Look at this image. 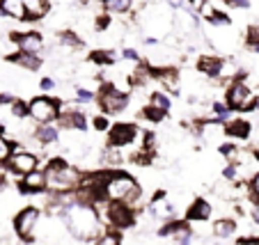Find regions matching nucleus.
Here are the masks:
<instances>
[{
    "label": "nucleus",
    "instance_id": "obj_50",
    "mask_svg": "<svg viewBox=\"0 0 259 245\" xmlns=\"http://www.w3.org/2000/svg\"><path fill=\"white\" fill-rule=\"evenodd\" d=\"M252 220L259 225V202H257V204H254V209H252Z\"/></svg>",
    "mask_w": 259,
    "mask_h": 245
},
{
    "label": "nucleus",
    "instance_id": "obj_41",
    "mask_svg": "<svg viewBox=\"0 0 259 245\" xmlns=\"http://www.w3.org/2000/svg\"><path fill=\"white\" fill-rule=\"evenodd\" d=\"M108 25H110V14H99L97 16V21H94V30H106Z\"/></svg>",
    "mask_w": 259,
    "mask_h": 245
},
{
    "label": "nucleus",
    "instance_id": "obj_2",
    "mask_svg": "<svg viewBox=\"0 0 259 245\" xmlns=\"http://www.w3.org/2000/svg\"><path fill=\"white\" fill-rule=\"evenodd\" d=\"M106 202H122V204L136 206L142 197V188L138 181L122 170H108V179L103 183Z\"/></svg>",
    "mask_w": 259,
    "mask_h": 245
},
{
    "label": "nucleus",
    "instance_id": "obj_48",
    "mask_svg": "<svg viewBox=\"0 0 259 245\" xmlns=\"http://www.w3.org/2000/svg\"><path fill=\"white\" fill-rule=\"evenodd\" d=\"M167 5L175 7V10H181V7H184V0H167Z\"/></svg>",
    "mask_w": 259,
    "mask_h": 245
},
{
    "label": "nucleus",
    "instance_id": "obj_8",
    "mask_svg": "<svg viewBox=\"0 0 259 245\" xmlns=\"http://www.w3.org/2000/svg\"><path fill=\"white\" fill-rule=\"evenodd\" d=\"M41 220V211L37 206H23L19 213L14 216V234L19 236L21 240L30 243L34 236V229Z\"/></svg>",
    "mask_w": 259,
    "mask_h": 245
},
{
    "label": "nucleus",
    "instance_id": "obj_28",
    "mask_svg": "<svg viewBox=\"0 0 259 245\" xmlns=\"http://www.w3.org/2000/svg\"><path fill=\"white\" fill-rule=\"evenodd\" d=\"M218 149H220V154H223V158H227V163H236L241 156V149L232 142H223Z\"/></svg>",
    "mask_w": 259,
    "mask_h": 245
},
{
    "label": "nucleus",
    "instance_id": "obj_47",
    "mask_svg": "<svg viewBox=\"0 0 259 245\" xmlns=\"http://www.w3.org/2000/svg\"><path fill=\"white\" fill-rule=\"evenodd\" d=\"M3 103H10V106H12V103H14V96H12V94H7V92H3V94H0V106H3Z\"/></svg>",
    "mask_w": 259,
    "mask_h": 245
},
{
    "label": "nucleus",
    "instance_id": "obj_3",
    "mask_svg": "<svg viewBox=\"0 0 259 245\" xmlns=\"http://www.w3.org/2000/svg\"><path fill=\"white\" fill-rule=\"evenodd\" d=\"M99 218H103L110 231H124L131 229L136 225V209L128 204H122V202H106V209L103 211H97Z\"/></svg>",
    "mask_w": 259,
    "mask_h": 245
},
{
    "label": "nucleus",
    "instance_id": "obj_18",
    "mask_svg": "<svg viewBox=\"0 0 259 245\" xmlns=\"http://www.w3.org/2000/svg\"><path fill=\"white\" fill-rule=\"evenodd\" d=\"M28 21H39L51 12V0H21Z\"/></svg>",
    "mask_w": 259,
    "mask_h": 245
},
{
    "label": "nucleus",
    "instance_id": "obj_51",
    "mask_svg": "<svg viewBox=\"0 0 259 245\" xmlns=\"http://www.w3.org/2000/svg\"><path fill=\"white\" fill-rule=\"evenodd\" d=\"M252 110H257V113H259V94L254 96V106H252Z\"/></svg>",
    "mask_w": 259,
    "mask_h": 245
},
{
    "label": "nucleus",
    "instance_id": "obj_42",
    "mask_svg": "<svg viewBox=\"0 0 259 245\" xmlns=\"http://www.w3.org/2000/svg\"><path fill=\"white\" fill-rule=\"evenodd\" d=\"M122 58L128 60V62H138V60H140V55H138L136 48H124L122 51Z\"/></svg>",
    "mask_w": 259,
    "mask_h": 245
},
{
    "label": "nucleus",
    "instance_id": "obj_24",
    "mask_svg": "<svg viewBox=\"0 0 259 245\" xmlns=\"http://www.w3.org/2000/svg\"><path fill=\"white\" fill-rule=\"evenodd\" d=\"M99 3L106 7L108 14H126L133 5V0H99Z\"/></svg>",
    "mask_w": 259,
    "mask_h": 245
},
{
    "label": "nucleus",
    "instance_id": "obj_21",
    "mask_svg": "<svg viewBox=\"0 0 259 245\" xmlns=\"http://www.w3.org/2000/svg\"><path fill=\"white\" fill-rule=\"evenodd\" d=\"M0 14L7 16V19H14V21H28L25 7L21 0H3L0 3Z\"/></svg>",
    "mask_w": 259,
    "mask_h": 245
},
{
    "label": "nucleus",
    "instance_id": "obj_30",
    "mask_svg": "<svg viewBox=\"0 0 259 245\" xmlns=\"http://www.w3.org/2000/svg\"><path fill=\"white\" fill-rule=\"evenodd\" d=\"M94 245H122V238H119L117 231L108 229V231H103L97 240H94Z\"/></svg>",
    "mask_w": 259,
    "mask_h": 245
},
{
    "label": "nucleus",
    "instance_id": "obj_29",
    "mask_svg": "<svg viewBox=\"0 0 259 245\" xmlns=\"http://www.w3.org/2000/svg\"><path fill=\"white\" fill-rule=\"evenodd\" d=\"M165 115H167V113H163V110L154 108V106H145V108H142V117H145L147 122H152V124L163 122V119H165Z\"/></svg>",
    "mask_w": 259,
    "mask_h": 245
},
{
    "label": "nucleus",
    "instance_id": "obj_38",
    "mask_svg": "<svg viewBox=\"0 0 259 245\" xmlns=\"http://www.w3.org/2000/svg\"><path fill=\"white\" fill-rule=\"evenodd\" d=\"M92 126H94V131H108V128H110V119H108L106 115H94Z\"/></svg>",
    "mask_w": 259,
    "mask_h": 245
},
{
    "label": "nucleus",
    "instance_id": "obj_31",
    "mask_svg": "<svg viewBox=\"0 0 259 245\" xmlns=\"http://www.w3.org/2000/svg\"><path fill=\"white\" fill-rule=\"evenodd\" d=\"M119 161H122V156H119V149L108 147L106 152H103V167H117Z\"/></svg>",
    "mask_w": 259,
    "mask_h": 245
},
{
    "label": "nucleus",
    "instance_id": "obj_13",
    "mask_svg": "<svg viewBox=\"0 0 259 245\" xmlns=\"http://www.w3.org/2000/svg\"><path fill=\"white\" fill-rule=\"evenodd\" d=\"M58 126L64 131H76V133H85L88 131V117L83 110L78 108H67L60 113L58 117Z\"/></svg>",
    "mask_w": 259,
    "mask_h": 245
},
{
    "label": "nucleus",
    "instance_id": "obj_40",
    "mask_svg": "<svg viewBox=\"0 0 259 245\" xmlns=\"http://www.w3.org/2000/svg\"><path fill=\"white\" fill-rule=\"evenodd\" d=\"M250 197L254 200V204L259 202V172H254L252 179H250Z\"/></svg>",
    "mask_w": 259,
    "mask_h": 245
},
{
    "label": "nucleus",
    "instance_id": "obj_14",
    "mask_svg": "<svg viewBox=\"0 0 259 245\" xmlns=\"http://www.w3.org/2000/svg\"><path fill=\"white\" fill-rule=\"evenodd\" d=\"M197 71L204 74L206 78H218L225 71V60L218 55H200L197 58Z\"/></svg>",
    "mask_w": 259,
    "mask_h": 245
},
{
    "label": "nucleus",
    "instance_id": "obj_12",
    "mask_svg": "<svg viewBox=\"0 0 259 245\" xmlns=\"http://www.w3.org/2000/svg\"><path fill=\"white\" fill-rule=\"evenodd\" d=\"M16 190H19L21 195H39V192H46V172L37 167L34 172L21 177Z\"/></svg>",
    "mask_w": 259,
    "mask_h": 245
},
{
    "label": "nucleus",
    "instance_id": "obj_9",
    "mask_svg": "<svg viewBox=\"0 0 259 245\" xmlns=\"http://www.w3.org/2000/svg\"><path fill=\"white\" fill-rule=\"evenodd\" d=\"M136 137H138L136 124H131V122L110 124V128H108V147H113V149L128 147V144L136 142Z\"/></svg>",
    "mask_w": 259,
    "mask_h": 245
},
{
    "label": "nucleus",
    "instance_id": "obj_32",
    "mask_svg": "<svg viewBox=\"0 0 259 245\" xmlns=\"http://www.w3.org/2000/svg\"><path fill=\"white\" fill-rule=\"evenodd\" d=\"M245 44H248L250 48L254 51V53H259V25H250V28H248V34H245Z\"/></svg>",
    "mask_w": 259,
    "mask_h": 245
},
{
    "label": "nucleus",
    "instance_id": "obj_1",
    "mask_svg": "<svg viewBox=\"0 0 259 245\" xmlns=\"http://www.w3.org/2000/svg\"><path fill=\"white\" fill-rule=\"evenodd\" d=\"M60 218L64 220L67 229L71 231L73 238L78 240H97L99 236L103 234L101 229V218H99L97 209L90 204H83V202H76L71 200L62 211L58 213Z\"/></svg>",
    "mask_w": 259,
    "mask_h": 245
},
{
    "label": "nucleus",
    "instance_id": "obj_34",
    "mask_svg": "<svg viewBox=\"0 0 259 245\" xmlns=\"http://www.w3.org/2000/svg\"><path fill=\"white\" fill-rule=\"evenodd\" d=\"M12 115H14L16 119H25L28 117V103L21 101V99H14V103H12Z\"/></svg>",
    "mask_w": 259,
    "mask_h": 245
},
{
    "label": "nucleus",
    "instance_id": "obj_27",
    "mask_svg": "<svg viewBox=\"0 0 259 245\" xmlns=\"http://www.w3.org/2000/svg\"><path fill=\"white\" fill-rule=\"evenodd\" d=\"M211 110H213V119H215V122H220V124H227L232 119V110L227 108L225 103L215 101L213 106H211Z\"/></svg>",
    "mask_w": 259,
    "mask_h": 245
},
{
    "label": "nucleus",
    "instance_id": "obj_26",
    "mask_svg": "<svg viewBox=\"0 0 259 245\" xmlns=\"http://www.w3.org/2000/svg\"><path fill=\"white\" fill-rule=\"evenodd\" d=\"M149 106H154V108L167 113L170 106H172V101H170V96H167L165 92H152V96H149Z\"/></svg>",
    "mask_w": 259,
    "mask_h": 245
},
{
    "label": "nucleus",
    "instance_id": "obj_43",
    "mask_svg": "<svg viewBox=\"0 0 259 245\" xmlns=\"http://www.w3.org/2000/svg\"><path fill=\"white\" fill-rule=\"evenodd\" d=\"M236 245H259V236H243L236 240Z\"/></svg>",
    "mask_w": 259,
    "mask_h": 245
},
{
    "label": "nucleus",
    "instance_id": "obj_54",
    "mask_svg": "<svg viewBox=\"0 0 259 245\" xmlns=\"http://www.w3.org/2000/svg\"><path fill=\"white\" fill-rule=\"evenodd\" d=\"M0 3H3V0H0Z\"/></svg>",
    "mask_w": 259,
    "mask_h": 245
},
{
    "label": "nucleus",
    "instance_id": "obj_46",
    "mask_svg": "<svg viewBox=\"0 0 259 245\" xmlns=\"http://www.w3.org/2000/svg\"><path fill=\"white\" fill-rule=\"evenodd\" d=\"M191 3V10L193 12H202L204 10V5H206V0H188Z\"/></svg>",
    "mask_w": 259,
    "mask_h": 245
},
{
    "label": "nucleus",
    "instance_id": "obj_23",
    "mask_svg": "<svg viewBox=\"0 0 259 245\" xmlns=\"http://www.w3.org/2000/svg\"><path fill=\"white\" fill-rule=\"evenodd\" d=\"M90 62L99 64V67H113L117 62V53L113 48H97L90 53Z\"/></svg>",
    "mask_w": 259,
    "mask_h": 245
},
{
    "label": "nucleus",
    "instance_id": "obj_33",
    "mask_svg": "<svg viewBox=\"0 0 259 245\" xmlns=\"http://www.w3.org/2000/svg\"><path fill=\"white\" fill-rule=\"evenodd\" d=\"M67 167H69V163L64 161L62 156H53V158H49L44 170L46 172H62V170H67Z\"/></svg>",
    "mask_w": 259,
    "mask_h": 245
},
{
    "label": "nucleus",
    "instance_id": "obj_7",
    "mask_svg": "<svg viewBox=\"0 0 259 245\" xmlns=\"http://www.w3.org/2000/svg\"><path fill=\"white\" fill-rule=\"evenodd\" d=\"M60 113H62V103L51 96H44V94L34 96L28 103V117L34 124H53L60 117Z\"/></svg>",
    "mask_w": 259,
    "mask_h": 245
},
{
    "label": "nucleus",
    "instance_id": "obj_19",
    "mask_svg": "<svg viewBox=\"0 0 259 245\" xmlns=\"http://www.w3.org/2000/svg\"><path fill=\"white\" fill-rule=\"evenodd\" d=\"M7 60H10L12 64H16V67H21V69H28V71H37V69L41 67V58H39V55L21 53V51L7 55Z\"/></svg>",
    "mask_w": 259,
    "mask_h": 245
},
{
    "label": "nucleus",
    "instance_id": "obj_45",
    "mask_svg": "<svg viewBox=\"0 0 259 245\" xmlns=\"http://www.w3.org/2000/svg\"><path fill=\"white\" fill-rule=\"evenodd\" d=\"M225 5H230V7H250V0H223Z\"/></svg>",
    "mask_w": 259,
    "mask_h": 245
},
{
    "label": "nucleus",
    "instance_id": "obj_16",
    "mask_svg": "<svg viewBox=\"0 0 259 245\" xmlns=\"http://www.w3.org/2000/svg\"><path fill=\"white\" fill-rule=\"evenodd\" d=\"M149 211H152V216L161 218V220H170V218L175 216V206L165 200V192L158 190L156 195H154L152 204H149Z\"/></svg>",
    "mask_w": 259,
    "mask_h": 245
},
{
    "label": "nucleus",
    "instance_id": "obj_39",
    "mask_svg": "<svg viewBox=\"0 0 259 245\" xmlns=\"http://www.w3.org/2000/svg\"><path fill=\"white\" fill-rule=\"evenodd\" d=\"M76 101L92 103L94 101V92H90V89H85V87H76Z\"/></svg>",
    "mask_w": 259,
    "mask_h": 245
},
{
    "label": "nucleus",
    "instance_id": "obj_53",
    "mask_svg": "<svg viewBox=\"0 0 259 245\" xmlns=\"http://www.w3.org/2000/svg\"><path fill=\"white\" fill-rule=\"evenodd\" d=\"M213 245H218V243H213Z\"/></svg>",
    "mask_w": 259,
    "mask_h": 245
},
{
    "label": "nucleus",
    "instance_id": "obj_37",
    "mask_svg": "<svg viewBox=\"0 0 259 245\" xmlns=\"http://www.w3.org/2000/svg\"><path fill=\"white\" fill-rule=\"evenodd\" d=\"M223 179H225V181H239V167H236L234 163H227V165L223 167Z\"/></svg>",
    "mask_w": 259,
    "mask_h": 245
},
{
    "label": "nucleus",
    "instance_id": "obj_52",
    "mask_svg": "<svg viewBox=\"0 0 259 245\" xmlns=\"http://www.w3.org/2000/svg\"><path fill=\"white\" fill-rule=\"evenodd\" d=\"M0 135H5V124L0 122Z\"/></svg>",
    "mask_w": 259,
    "mask_h": 245
},
{
    "label": "nucleus",
    "instance_id": "obj_35",
    "mask_svg": "<svg viewBox=\"0 0 259 245\" xmlns=\"http://www.w3.org/2000/svg\"><path fill=\"white\" fill-rule=\"evenodd\" d=\"M177 25H179L181 30H193L195 28V16L179 12V14H177Z\"/></svg>",
    "mask_w": 259,
    "mask_h": 245
},
{
    "label": "nucleus",
    "instance_id": "obj_49",
    "mask_svg": "<svg viewBox=\"0 0 259 245\" xmlns=\"http://www.w3.org/2000/svg\"><path fill=\"white\" fill-rule=\"evenodd\" d=\"M7 188V179H5V174H3V170H0V192Z\"/></svg>",
    "mask_w": 259,
    "mask_h": 245
},
{
    "label": "nucleus",
    "instance_id": "obj_17",
    "mask_svg": "<svg viewBox=\"0 0 259 245\" xmlns=\"http://www.w3.org/2000/svg\"><path fill=\"white\" fill-rule=\"evenodd\" d=\"M250 131H252V126H250L248 119L234 117V119H230V122L225 124V135H230L232 140H248Z\"/></svg>",
    "mask_w": 259,
    "mask_h": 245
},
{
    "label": "nucleus",
    "instance_id": "obj_25",
    "mask_svg": "<svg viewBox=\"0 0 259 245\" xmlns=\"http://www.w3.org/2000/svg\"><path fill=\"white\" fill-rule=\"evenodd\" d=\"M58 41L67 48H83V39L73 30H60L58 32Z\"/></svg>",
    "mask_w": 259,
    "mask_h": 245
},
{
    "label": "nucleus",
    "instance_id": "obj_44",
    "mask_svg": "<svg viewBox=\"0 0 259 245\" xmlns=\"http://www.w3.org/2000/svg\"><path fill=\"white\" fill-rule=\"evenodd\" d=\"M39 87L44 89V92H51V89H55V80L53 78H41L39 80Z\"/></svg>",
    "mask_w": 259,
    "mask_h": 245
},
{
    "label": "nucleus",
    "instance_id": "obj_11",
    "mask_svg": "<svg viewBox=\"0 0 259 245\" xmlns=\"http://www.w3.org/2000/svg\"><path fill=\"white\" fill-rule=\"evenodd\" d=\"M10 39L19 46L21 53L39 55L44 51V37H41V32H34V30H30V32H12Z\"/></svg>",
    "mask_w": 259,
    "mask_h": 245
},
{
    "label": "nucleus",
    "instance_id": "obj_4",
    "mask_svg": "<svg viewBox=\"0 0 259 245\" xmlns=\"http://www.w3.org/2000/svg\"><path fill=\"white\" fill-rule=\"evenodd\" d=\"M97 103H99V108H101V115L110 117V115L124 113V110L128 108V103H131V96H128L124 89H117L113 83H106L99 89Z\"/></svg>",
    "mask_w": 259,
    "mask_h": 245
},
{
    "label": "nucleus",
    "instance_id": "obj_22",
    "mask_svg": "<svg viewBox=\"0 0 259 245\" xmlns=\"http://www.w3.org/2000/svg\"><path fill=\"white\" fill-rule=\"evenodd\" d=\"M211 231H213L215 238H232V236L236 234V222L232 220V218H220V220L213 222V227H211Z\"/></svg>",
    "mask_w": 259,
    "mask_h": 245
},
{
    "label": "nucleus",
    "instance_id": "obj_36",
    "mask_svg": "<svg viewBox=\"0 0 259 245\" xmlns=\"http://www.w3.org/2000/svg\"><path fill=\"white\" fill-rule=\"evenodd\" d=\"M12 156V142L7 140V137L0 135V167L5 165V161Z\"/></svg>",
    "mask_w": 259,
    "mask_h": 245
},
{
    "label": "nucleus",
    "instance_id": "obj_15",
    "mask_svg": "<svg viewBox=\"0 0 259 245\" xmlns=\"http://www.w3.org/2000/svg\"><path fill=\"white\" fill-rule=\"evenodd\" d=\"M211 213H213V206H211L206 200L197 197V200L186 209V220L188 222H206L211 218Z\"/></svg>",
    "mask_w": 259,
    "mask_h": 245
},
{
    "label": "nucleus",
    "instance_id": "obj_5",
    "mask_svg": "<svg viewBox=\"0 0 259 245\" xmlns=\"http://www.w3.org/2000/svg\"><path fill=\"white\" fill-rule=\"evenodd\" d=\"M254 96H257V94L248 87L245 78H234V83H232L225 92V106L232 113H248L254 106Z\"/></svg>",
    "mask_w": 259,
    "mask_h": 245
},
{
    "label": "nucleus",
    "instance_id": "obj_10",
    "mask_svg": "<svg viewBox=\"0 0 259 245\" xmlns=\"http://www.w3.org/2000/svg\"><path fill=\"white\" fill-rule=\"evenodd\" d=\"M39 167V158H37V154L32 152H19V154H12L10 158L5 161V165H3V170L12 172L14 177H25V174H30V172H34Z\"/></svg>",
    "mask_w": 259,
    "mask_h": 245
},
{
    "label": "nucleus",
    "instance_id": "obj_6",
    "mask_svg": "<svg viewBox=\"0 0 259 245\" xmlns=\"http://www.w3.org/2000/svg\"><path fill=\"white\" fill-rule=\"evenodd\" d=\"M80 181H83V172L71 165L62 172H46V192H62V195H69V192H73L80 186Z\"/></svg>",
    "mask_w": 259,
    "mask_h": 245
},
{
    "label": "nucleus",
    "instance_id": "obj_20",
    "mask_svg": "<svg viewBox=\"0 0 259 245\" xmlns=\"http://www.w3.org/2000/svg\"><path fill=\"white\" fill-rule=\"evenodd\" d=\"M32 135L39 144H55L60 140V131H58V126H53V124H37Z\"/></svg>",
    "mask_w": 259,
    "mask_h": 245
}]
</instances>
